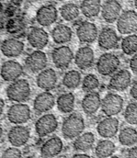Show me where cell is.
<instances>
[{
  "label": "cell",
  "instance_id": "ffe728a7",
  "mask_svg": "<svg viewBox=\"0 0 137 158\" xmlns=\"http://www.w3.org/2000/svg\"><path fill=\"white\" fill-rule=\"evenodd\" d=\"M48 33L41 27H34L27 35V41L32 47L37 50H42L49 43Z\"/></svg>",
  "mask_w": 137,
  "mask_h": 158
},
{
  "label": "cell",
  "instance_id": "7bdbcfd3",
  "mask_svg": "<svg viewBox=\"0 0 137 158\" xmlns=\"http://www.w3.org/2000/svg\"><path fill=\"white\" fill-rule=\"evenodd\" d=\"M109 158H120V157H119L118 156H116V155H114V156H112V157H110Z\"/></svg>",
  "mask_w": 137,
  "mask_h": 158
},
{
  "label": "cell",
  "instance_id": "5b68a950",
  "mask_svg": "<svg viewBox=\"0 0 137 158\" xmlns=\"http://www.w3.org/2000/svg\"><path fill=\"white\" fill-rule=\"evenodd\" d=\"M124 100L115 93L107 94L101 102V110L107 117H113L122 111Z\"/></svg>",
  "mask_w": 137,
  "mask_h": 158
},
{
  "label": "cell",
  "instance_id": "9c48e42d",
  "mask_svg": "<svg viewBox=\"0 0 137 158\" xmlns=\"http://www.w3.org/2000/svg\"><path fill=\"white\" fill-rule=\"evenodd\" d=\"M30 131L28 127L23 125H15L10 129L7 139L13 147H21L29 141Z\"/></svg>",
  "mask_w": 137,
  "mask_h": 158
},
{
  "label": "cell",
  "instance_id": "f6af8a7d",
  "mask_svg": "<svg viewBox=\"0 0 137 158\" xmlns=\"http://www.w3.org/2000/svg\"><path fill=\"white\" fill-rule=\"evenodd\" d=\"M55 158H61V157H55Z\"/></svg>",
  "mask_w": 137,
  "mask_h": 158
},
{
  "label": "cell",
  "instance_id": "d6986e66",
  "mask_svg": "<svg viewBox=\"0 0 137 158\" xmlns=\"http://www.w3.org/2000/svg\"><path fill=\"white\" fill-rule=\"evenodd\" d=\"M37 86L45 92L55 88L57 84V75L52 68L45 69L40 72L36 78Z\"/></svg>",
  "mask_w": 137,
  "mask_h": 158
},
{
  "label": "cell",
  "instance_id": "d4e9b609",
  "mask_svg": "<svg viewBox=\"0 0 137 158\" xmlns=\"http://www.w3.org/2000/svg\"><path fill=\"white\" fill-rule=\"evenodd\" d=\"M73 31L67 25L58 24L51 31V37L57 44H65L69 43L72 39Z\"/></svg>",
  "mask_w": 137,
  "mask_h": 158
},
{
  "label": "cell",
  "instance_id": "7a4b0ae2",
  "mask_svg": "<svg viewBox=\"0 0 137 158\" xmlns=\"http://www.w3.org/2000/svg\"><path fill=\"white\" fill-rule=\"evenodd\" d=\"M31 94L29 83L26 79L20 78L12 82L6 89V94L11 101L21 102L27 101Z\"/></svg>",
  "mask_w": 137,
  "mask_h": 158
},
{
  "label": "cell",
  "instance_id": "3957f363",
  "mask_svg": "<svg viewBox=\"0 0 137 158\" xmlns=\"http://www.w3.org/2000/svg\"><path fill=\"white\" fill-rule=\"evenodd\" d=\"M117 28L122 35H134L137 32V13L133 10L122 12L117 21Z\"/></svg>",
  "mask_w": 137,
  "mask_h": 158
},
{
  "label": "cell",
  "instance_id": "d590c367",
  "mask_svg": "<svg viewBox=\"0 0 137 158\" xmlns=\"http://www.w3.org/2000/svg\"><path fill=\"white\" fill-rule=\"evenodd\" d=\"M1 158H22V152L16 147H9L3 152Z\"/></svg>",
  "mask_w": 137,
  "mask_h": 158
},
{
  "label": "cell",
  "instance_id": "ac0fdd59",
  "mask_svg": "<svg viewBox=\"0 0 137 158\" xmlns=\"http://www.w3.org/2000/svg\"><path fill=\"white\" fill-rule=\"evenodd\" d=\"M98 43L101 48L106 51L112 50L118 47L119 37L114 29L105 27L99 33Z\"/></svg>",
  "mask_w": 137,
  "mask_h": 158
},
{
  "label": "cell",
  "instance_id": "8992f818",
  "mask_svg": "<svg viewBox=\"0 0 137 158\" xmlns=\"http://www.w3.org/2000/svg\"><path fill=\"white\" fill-rule=\"evenodd\" d=\"M7 117L9 122L15 125L27 123L31 118V110L29 106L24 103H16L7 110Z\"/></svg>",
  "mask_w": 137,
  "mask_h": 158
},
{
  "label": "cell",
  "instance_id": "30bf717a",
  "mask_svg": "<svg viewBox=\"0 0 137 158\" xmlns=\"http://www.w3.org/2000/svg\"><path fill=\"white\" fill-rule=\"evenodd\" d=\"M48 59L43 51L36 50L29 54L25 59L26 68L32 73H40L47 66Z\"/></svg>",
  "mask_w": 137,
  "mask_h": 158
},
{
  "label": "cell",
  "instance_id": "7c38bea8",
  "mask_svg": "<svg viewBox=\"0 0 137 158\" xmlns=\"http://www.w3.org/2000/svg\"><path fill=\"white\" fill-rule=\"evenodd\" d=\"M131 83V74L128 70L123 69L113 75L109 80L108 88L109 89L123 92L129 87Z\"/></svg>",
  "mask_w": 137,
  "mask_h": 158
},
{
  "label": "cell",
  "instance_id": "484cf974",
  "mask_svg": "<svg viewBox=\"0 0 137 158\" xmlns=\"http://www.w3.org/2000/svg\"><path fill=\"white\" fill-rule=\"evenodd\" d=\"M95 140L94 134L91 132H87L75 139L73 143V147L76 151L85 152L93 147Z\"/></svg>",
  "mask_w": 137,
  "mask_h": 158
},
{
  "label": "cell",
  "instance_id": "603a6c76",
  "mask_svg": "<svg viewBox=\"0 0 137 158\" xmlns=\"http://www.w3.org/2000/svg\"><path fill=\"white\" fill-rule=\"evenodd\" d=\"M24 43L19 40L8 38L2 41L1 44V51L6 57L13 58L17 57L23 53Z\"/></svg>",
  "mask_w": 137,
  "mask_h": 158
},
{
  "label": "cell",
  "instance_id": "b9f144b4",
  "mask_svg": "<svg viewBox=\"0 0 137 158\" xmlns=\"http://www.w3.org/2000/svg\"><path fill=\"white\" fill-rule=\"evenodd\" d=\"M134 6L137 9V0H136V1H134Z\"/></svg>",
  "mask_w": 137,
  "mask_h": 158
},
{
  "label": "cell",
  "instance_id": "7402d4cb",
  "mask_svg": "<svg viewBox=\"0 0 137 158\" xmlns=\"http://www.w3.org/2000/svg\"><path fill=\"white\" fill-rule=\"evenodd\" d=\"M54 105V96L49 92H43L35 97L33 108L37 113L43 114L52 109Z\"/></svg>",
  "mask_w": 137,
  "mask_h": 158
},
{
  "label": "cell",
  "instance_id": "60d3db41",
  "mask_svg": "<svg viewBox=\"0 0 137 158\" xmlns=\"http://www.w3.org/2000/svg\"><path fill=\"white\" fill-rule=\"evenodd\" d=\"M0 115L1 116H2L3 114V110H4V108H5V102H4L3 99H1V102H0Z\"/></svg>",
  "mask_w": 137,
  "mask_h": 158
},
{
  "label": "cell",
  "instance_id": "f1b7e54d",
  "mask_svg": "<svg viewBox=\"0 0 137 158\" xmlns=\"http://www.w3.org/2000/svg\"><path fill=\"white\" fill-rule=\"evenodd\" d=\"M116 150L114 142L108 139L101 140L95 147V153L98 158H109Z\"/></svg>",
  "mask_w": 137,
  "mask_h": 158
},
{
  "label": "cell",
  "instance_id": "74e56055",
  "mask_svg": "<svg viewBox=\"0 0 137 158\" xmlns=\"http://www.w3.org/2000/svg\"><path fill=\"white\" fill-rule=\"evenodd\" d=\"M126 158H137V146L133 147L128 150Z\"/></svg>",
  "mask_w": 137,
  "mask_h": 158
},
{
  "label": "cell",
  "instance_id": "e0dca14e",
  "mask_svg": "<svg viewBox=\"0 0 137 158\" xmlns=\"http://www.w3.org/2000/svg\"><path fill=\"white\" fill-rule=\"evenodd\" d=\"M58 18V11L52 5H43L37 10L36 13L37 22L42 27H49L56 22Z\"/></svg>",
  "mask_w": 137,
  "mask_h": 158
},
{
  "label": "cell",
  "instance_id": "2e32d148",
  "mask_svg": "<svg viewBox=\"0 0 137 158\" xmlns=\"http://www.w3.org/2000/svg\"><path fill=\"white\" fill-rule=\"evenodd\" d=\"M63 142L58 136H53L45 141L41 147L42 158H55L63 149Z\"/></svg>",
  "mask_w": 137,
  "mask_h": 158
},
{
  "label": "cell",
  "instance_id": "f35d334b",
  "mask_svg": "<svg viewBox=\"0 0 137 158\" xmlns=\"http://www.w3.org/2000/svg\"><path fill=\"white\" fill-rule=\"evenodd\" d=\"M130 94L134 100H137V80L133 83L130 89Z\"/></svg>",
  "mask_w": 137,
  "mask_h": 158
},
{
  "label": "cell",
  "instance_id": "4316f807",
  "mask_svg": "<svg viewBox=\"0 0 137 158\" xmlns=\"http://www.w3.org/2000/svg\"><path fill=\"white\" fill-rule=\"evenodd\" d=\"M102 5L100 0H84L80 4V10L88 19L96 17L101 12Z\"/></svg>",
  "mask_w": 137,
  "mask_h": 158
},
{
  "label": "cell",
  "instance_id": "83f0119b",
  "mask_svg": "<svg viewBox=\"0 0 137 158\" xmlns=\"http://www.w3.org/2000/svg\"><path fill=\"white\" fill-rule=\"evenodd\" d=\"M57 108L61 113L70 114L75 107V97L73 93L62 94L57 100Z\"/></svg>",
  "mask_w": 137,
  "mask_h": 158
},
{
  "label": "cell",
  "instance_id": "ab89813d",
  "mask_svg": "<svg viewBox=\"0 0 137 158\" xmlns=\"http://www.w3.org/2000/svg\"><path fill=\"white\" fill-rule=\"evenodd\" d=\"M71 158H92L90 155H86V154H76Z\"/></svg>",
  "mask_w": 137,
  "mask_h": 158
},
{
  "label": "cell",
  "instance_id": "cb8c5ba5",
  "mask_svg": "<svg viewBox=\"0 0 137 158\" xmlns=\"http://www.w3.org/2000/svg\"><path fill=\"white\" fill-rule=\"evenodd\" d=\"M101 100L98 92H92L85 94L81 101L83 111L87 115H93L101 107Z\"/></svg>",
  "mask_w": 137,
  "mask_h": 158
},
{
  "label": "cell",
  "instance_id": "8fae6325",
  "mask_svg": "<svg viewBox=\"0 0 137 158\" xmlns=\"http://www.w3.org/2000/svg\"><path fill=\"white\" fill-rule=\"evenodd\" d=\"M22 65L15 60H7L2 64L1 77L7 82H14L23 74Z\"/></svg>",
  "mask_w": 137,
  "mask_h": 158
},
{
  "label": "cell",
  "instance_id": "1f68e13d",
  "mask_svg": "<svg viewBox=\"0 0 137 158\" xmlns=\"http://www.w3.org/2000/svg\"><path fill=\"white\" fill-rule=\"evenodd\" d=\"M81 82V73L77 70H70L65 73L62 78V84L69 89L78 87Z\"/></svg>",
  "mask_w": 137,
  "mask_h": 158
},
{
  "label": "cell",
  "instance_id": "ba28073f",
  "mask_svg": "<svg viewBox=\"0 0 137 158\" xmlns=\"http://www.w3.org/2000/svg\"><path fill=\"white\" fill-rule=\"evenodd\" d=\"M58 121L52 114H44L35 122V132L39 137H45L56 131Z\"/></svg>",
  "mask_w": 137,
  "mask_h": 158
},
{
  "label": "cell",
  "instance_id": "9a60e30c",
  "mask_svg": "<svg viewBox=\"0 0 137 158\" xmlns=\"http://www.w3.org/2000/svg\"><path fill=\"white\" fill-rule=\"evenodd\" d=\"M119 120L115 117H106L97 124L96 130L98 135L104 138H112L118 133Z\"/></svg>",
  "mask_w": 137,
  "mask_h": 158
},
{
  "label": "cell",
  "instance_id": "d6a6232c",
  "mask_svg": "<svg viewBox=\"0 0 137 158\" xmlns=\"http://www.w3.org/2000/svg\"><path fill=\"white\" fill-rule=\"evenodd\" d=\"M121 48L126 55L136 54L137 53V35H131L125 37L121 42Z\"/></svg>",
  "mask_w": 137,
  "mask_h": 158
},
{
  "label": "cell",
  "instance_id": "277c9868",
  "mask_svg": "<svg viewBox=\"0 0 137 158\" xmlns=\"http://www.w3.org/2000/svg\"><path fill=\"white\" fill-rule=\"evenodd\" d=\"M120 65V60L118 56L111 53L101 55L96 63V68L101 76H108L114 74Z\"/></svg>",
  "mask_w": 137,
  "mask_h": 158
},
{
  "label": "cell",
  "instance_id": "f546056e",
  "mask_svg": "<svg viewBox=\"0 0 137 158\" xmlns=\"http://www.w3.org/2000/svg\"><path fill=\"white\" fill-rule=\"evenodd\" d=\"M119 142L122 146L131 147L137 143V131L131 127H126L120 130L118 135Z\"/></svg>",
  "mask_w": 137,
  "mask_h": 158
},
{
  "label": "cell",
  "instance_id": "8d00e7d4",
  "mask_svg": "<svg viewBox=\"0 0 137 158\" xmlns=\"http://www.w3.org/2000/svg\"><path fill=\"white\" fill-rule=\"evenodd\" d=\"M129 66L132 72L137 74V53L131 57L129 62Z\"/></svg>",
  "mask_w": 137,
  "mask_h": 158
},
{
  "label": "cell",
  "instance_id": "ee69618b",
  "mask_svg": "<svg viewBox=\"0 0 137 158\" xmlns=\"http://www.w3.org/2000/svg\"><path fill=\"white\" fill-rule=\"evenodd\" d=\"M25 158H34L32 156H28V157H25Z\"/></svg>",
  "mask_w": 137,
  "mask_h": 158
},
{
  "label": "cell",
  "instance_id": "4dcf8cb0",
  "mask_svg": "<svg viewBox=\"0 0 137 158\" xmlns=\"http://www.w3.org/2000/svg\"><path fill=\"white\" fill-rule=\"evenodd\" d=\"M80 7L74 3H67L59 8V13L62 18L66 21L76 20L80 15Z\"/></svg>",
  "mask_w": 137,
  "mask_h": 158
},
{
  "label": "cell",
  "instance_id": "4fadbf2b",
  "mask_svg": "<svg viewBox=\"0 0 137 158\" xmlns=\"http://www.w3.org/2000/svg\"><path fill=\"white\" fill-rule=\"evenodd\" d=\"M76 35L81 43H92L98 37V28L95 23L83 21L77 27Z\"/></svg>",
  "mask_w": 137,
  "mask_h": 158
},
{
  "label": "cell",
  "instance_id": "44dd1931",
  "mask_svg": "<svg viewBox=\"0 0 137 158\" xmlns=\"http://www.w3.org/2000/svg\"><path fill=\"white\" fill-rule=\"evenodd\" d=\"M94 51L90 47H81L76 51L74 56L75 64L81 70H87L91 68L94 63Z\"/></svg>",
  "mask_w": 137,
  "mask_h": 158
},
{
  "label": "cell",
  "instance_id": "52a82bcc",
  "mask_svg": "<svg viewBox=\"0 0 137 158\" xmlns=\"http://www.w3.org/2000/svg\"><path fill=\"white\" fill-rule=\"evenodd\" d=\"M74 58V55L70 47L66 45L57 47L51 52V59L55 67L64 70L70 66Z\"/></svg>",
  "mask_w": 137,
  "mask_h": 158
},
{
  "label": "cell",
  "instance_id": "e575fe53",
  "mask_svg": "<svg viewBox=\"0 0 137 158\" xmlns=\"http://www.w3.org/2000/svg\"><path fill=\"white\" fill-rule=\"evenodd\" d=\"M124 118L129 124H137V102H130L126 106L124 112Z\"/></svg>",
  "mask_w": 137,
  "mask_h": 158
},
{
  "label": "cell",
  "instance_id": "836d02e7",
  "mask_svg": "<svg viewBox=\"0 0 137 158\" xmlns=\"http://www.w3.org/2000/svg\"><path fill=\"white\" fill-rule=\"evenodd\" d=\"M100 82L97 76L93 74H88L85 76L82 81V89L89 93L94 92V90L98 88Z\"/></svg>",
  "mask_w": 137,
  "mask_h": 158
},
{
  "label": "cell",
  "instance_id": "6da1fadb",
  "mask_svg": "<svg viewBox=\"0 0 137 158\" xmlns=\"http://www.w3.org/2000/svg\"><path fill=\"white\" fill-rule=\"evenodd\" d=\"M85 128L84 118L80 114L73 113L65 118L62 124V133L66 139H75L81 135Z\"/></svg>",
  "mask_w": 137,
  "mask_h": 158
},
{
  "label": "cell",
  "instance_id": "5bb4252c",
  "mask_svg": "<svg viewBox=\"0 0 137 158\" xmlns=\"http://www.w3.org/2000/svg\"><path fill=\"white\" fill-rule=\"evenodd\" d=\"M122 5L116 0H107L102 5L101 15L106 22L112 23L118 21L122 14Z\"/></svg>",
  "mask_w": 137,
  "mask_h": 158
}]
</instances>
